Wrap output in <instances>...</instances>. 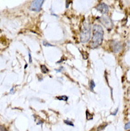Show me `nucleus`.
Instances as JSON below:
<instances>
[{"instance_id": "nucleus-9", "label": "nucleus", "mask_w": 130, "mask_h": 131, "mask_svg": "<svg viewBox=\"0 0 130 131\" xmlns=\"http://www.w3.org/2000/svg\"><path fill=\"white\" fill-rule=\"evenodd\" d=\"M95 87V84H94V82L93 80H92L90 83V88L91 89V91H93V89Z\"/></svg>"}, {"instance_id": "nucleus-6", "label": "nucleus", "mask_w": 130, "mask_h": 131, "mask_svg": "<svg viewBox=\"0 0 130 131\" xmlns=\"http://www.w3.org/2000/svg\"><path fill=\"white\" fill-rule=\"evenodd\" d=\"M96 9L98 11H100L101 13H102L103 14H106L109 12V7L105 3L99 4L97 6V7H96Z\"/></svg>"}, {"instance_id": "nucleus-8", "label": "nucleus", "mask_w": 130, "mask_h": 131, "mask_svg": "<svg viewBox=\"0 0 130 131\" xmlns=\"http://www.w3.org/2000/svg\"><path fill=\"white\" fill-rule=\"evenodd\" d=\"M58 99L59 100H61V101H68V96H65V95H62V96H59V97H57Z\"/></svg>"}, {"instance_id": "nucleus-1", "label": "nucleus", "mask_w": 130, "mask_h": 131, "mask_svg": "<svg viewBox=\"0 0 130 131\" xmlns=\"http://www.w3.org/2000/svg\"><path fill=\"white\" fill-rule=\"evenodd\" d=\"M93 36L90 44L92 49H96L98 46H100L103 41L104 37V30L100 25L94 24L92 28Z\"/></svg>"}, {"instance_id": "nucleus-14", "label": "nucleus", "mask_w": 130, "mask_h": 131, "mask_svg": "<svg viewBox=\"0 0 130 131\" xmlns=\"http://www.w3.org/2000/svg\"><path fill=\"white\" fill-rule=\"evenodd\" d=\"M29 63L32 62V60H31V53H29Z\"/></svg>"}, {"instance_id": "nucleus-15", "label": "nucleus", "mask_w": 130, "mask_h": 131, "mask_svg": "<svg viewBox=\"0 0 130 131\" xmlns=\"http://www.w3.org/2000/svg\"><path fill=\"white\" fill-rule=\"evenodd\" d=\"M117 111H118V109H117V110L115 111V112H114V113H111V114L113 115H115L117 113Z\"/></svg>"}, {"instance_id": "nucleus-16", "label": "nucleus", "mask_w": 130, "mask_h": 131, "mask_svg": "<svg viewBox=\"0 0 130 131\" xmlns=\"http://www.w3.org/2000/svg\"><path fill=\"white\" fill-rule=\"evenodd\" d=\"M27 64H26V65H25V67H24V69H26V68H27Z\"/></svg>"}, {"instance_id": "nucleus-10", "label": "nucleus", "mask_w": 130, "mask_h": 131, "mask_svg": "<svg viewBox=\"0 0 130 131\" xmlns=\"http://www.w3.org/2000/svg\"><path fill=\"white\" fill-rule=\"evenodd\" d=\"M64 123H65V124L68 125H71V126H74V124L73 123V122L71 121H64Z\"/></svg>"}, {"instance_id": "nucleus-12", "label": "nucleus", "mask_w": 130, "mask_h": 131, "mask_svg": "<svg viewBox=\"0 0 130 131\" xmlns=\"http://www.w3.org/2000/svg\"><path fill=\"white\" fill-rule=\"evenodd\" d=\"M0 131H8V130H7V128H5L4 126L0 125Z\"/></svg>"}, {"instance_id": "nucleus-13", "label": "nucleus", "mask_w": 130, "mask_h": 131, "mask_svg": "<svg viewBox=\"0 0 130 131\" xmlns=\"http://www.w3.org/2000/svg\"><path fill=\"white\" fill-rule=\"evenodd\" d=\"M129 125H130L129 122H128L127 124L125 125V127H124L125 130H129Z\"/></svg>"}, {"instance_id": "nucleus-11", "label": "nucleus", "mask_w": 130, "mask_h": 131, "mask_svg": "<svg viewBox=\"0 0 130 131\" xmlns=\"http://www.w3.org/2000/svg\"><path fill=\"white\" fill-rule=\"evenodd\" d=\"M43 46H54L52 44H51V43H47L46 41H43Z\"/></svg>"}, {"instance_id": "nucleus-2", "label": "nucleus", "mask_w": 130, "mask_h": 131, "mask_svg": "<svg viewBox=\"0 0 130 131\" xmlns=\"http://www.w3.org/2000/svg\"><path fill=\"white\" fill-rule=\"evenodd\" d=\"M91 37V26L90 24L85 21L83 22L80 30V41L82 43H87Z\"/></svg>"}, {"instance_id": "nucleus-3", "label": "nucleus", "mask_w": 130, "mask_h": 131, "mask_svg": "<svg viewBox=\"0 0 130 131\" xmlns=\"http://www.w3.org/2000/svg\"><path fill=\"white\" fill-rule=\"evenodd\" d=\"M43 2H44V0H33L31 4L29 9L33 11V12L41 11Z\"/></svg>"}, {"instance_id": "nucleus-5", "label": "nucleus", "mask_w": 130, "mask_h": 131, "mask_svg": "<svg viewBox=\"0 0 130 131\" xmlns=\"http://www.w3.org/2000/svg\"><path fill=\"white\" fill-rule=\"evenodd\" d=\"M111 49L114 53H119L122 49V43L117 41H113L111 43Z\"/></svg>"}, {"instance_id": "nucleus-7", "label": "nucleus", "mask_w": 130, "mask_h": 131, "mask_svg": "<svg viewBox=\"0 0 130 131\" xmlns=\"http://www.w3.org/2000/svg\"><path fill=\"white\" fill-rule=\"evenodd\" d=\"M41 71L43 73H47L48 72H49V70L45 65L41 66Z\"/></svg>"}, {"instance_id": "nucleus-4", "label": "nucleus", "mask_w": 130, "mask_h": 131, "mask_svg": "<svg viewBox=\"0 0 130 131\" xmlns=\"http://www.w3.org/2000/svg\"><path fill=\"white\" fill-rule=\"evenodd\" d=\"M100 21L108 29H111L113 27V23L109 16H104V15L101 16L100 18Z\"/></svg>"}]
</instances>
